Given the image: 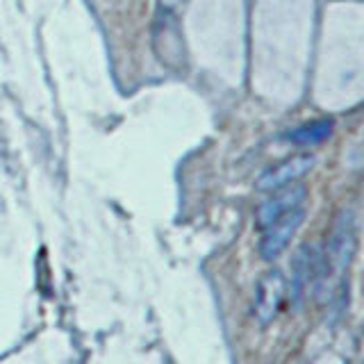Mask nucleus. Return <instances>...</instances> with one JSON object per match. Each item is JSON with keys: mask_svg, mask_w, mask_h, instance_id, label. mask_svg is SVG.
Returning a JSON list of instances; mask_svg holds the SVG:
<instances>
[{"mask_svg": "<svg viewBox=\"0 0 364 364\" xmlns=\"http://www.w3.org/2000/svg\"><path fill=\"white\" fill-rule=\"evenodd\" d=\"M355 246H358L355 214H353V210H341L333 223V232H330L328 253H326L328 267H333V271L339 278L344 276L353 255H355Z\"/></svg>", "mask_w": 364, "mask_h": 364, "instance_id": "f257e3e1", "label": "nucleus"}, {"mask_svg": "<svg viewBox=\"0 0 364 364\" xmlns=\"http://www.w3.org/2000/svg\"><path fill=\"white\" fill-rule=\"evenodd\" d=\"M284 294H287V282L278 269H271L264 273V278L257 284L255 296V318L262 326H269L276 321L278 312L282 310Z\"/></svg>", "mask_w": 364, "mask_h": 364, "instance_id": "f03ea898", "label": "nucleus"}, {"mask_svg": "<svg viewBox=\"0 0 364 364\" xmlns=\"http://www.w3.org/2000/svg\"><path fill=\"white\" fill-rule=\"evenodd\" d=\"M303 221H305V210L299 208L289 214H284L282 219L271 223L269 228H264V237H262V242H259L262 259H267V262L278 259L284 253V248L289 246V242L294 239L296 230H299Z\"/></svg>", "mask_w": 364, "mask_h": 364, "instance_id": "7ed1b4c3", "label": "nucleus"}, {"mask_svg": "<svg viewBox=\"0 0 364 364\" xmlns=\"http://www.w3.org/2000/svg\"><path fill=\"white\" fill-rule=\"evenodd\" d=\"M314 166V157L312 155H294L287 157L284 162L267 168L255 182V187L259 191H278L282 187L296 185L303 176H307Z\"/></svg>", "mask_w": 364, "mask_h": 364, "instance_id": "20e7f679", "label": "nucleus"}, {"mask_svg": "<svg viewBox=\"0 0 364 364\" xmlns=\"http://www.w3.org/2000/svg\"><path fill=\"white\" fill-rule=\"evenodd\" d=\"M305 198H307V189L303 185H289V187H282L278 191H273V196L259 205L257 225L264 230V228H269L271 223L282 219L284 214L303 208Z\"/></svg>", "mask_w": 364, "mask_h": 364, "instance_id": "39448f33", "label": "nucleus"}, {"mask_svg": "<svg viewBox=\"0 0 364 364\" xmlns=\"http://www.w3.org/2000/svg\"><path fill=\"white\" fill-rule=\"evenodd\" d=\"M335 130V121L333 119H318L312 123H305L301 128H296L287 134V141L296 146H318L326 139H330V134Z\"/></svg>", "mask_w": 364, "mask_h": 364, "instance_id": "423d86ee", "label": "nucleus"}]
</instances>
